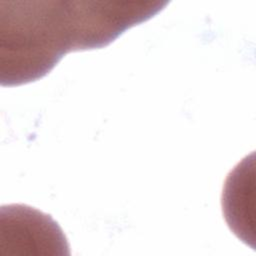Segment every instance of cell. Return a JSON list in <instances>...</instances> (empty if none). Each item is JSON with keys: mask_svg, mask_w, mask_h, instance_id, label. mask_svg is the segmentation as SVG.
Wrapping results in <instances>:
<instances>
[{"mask_svg": "<svg viewBox=\"0 0 256 256\" xmlns=\"http://www.w3.org/2000/svg\"><path fill=\"white\" fill-rule=\"evenodd\" d=\"M141 23L135 0L0 1V83L39 80L66 53L106 47Z\"/></svg>", "mask_w": 256, "mask_h": 256, "instance_id": "1", "label": "cell"}, {"mask_svg": "<svg viewBox=\"0 0 256 256\" xmlns=\"http://www.w3.org/2000/svg\"><path fill=\"white\" fill-rule=\"evenodd\" d=\"M0 240L8 242V248H24L25 255L69 254L58 224L49 215L27 205L1 207Z\"/></svg>", "mask_w": 256, "mask_h": 256, "instance_id": "2", "label": "cell"}]
</instances>
